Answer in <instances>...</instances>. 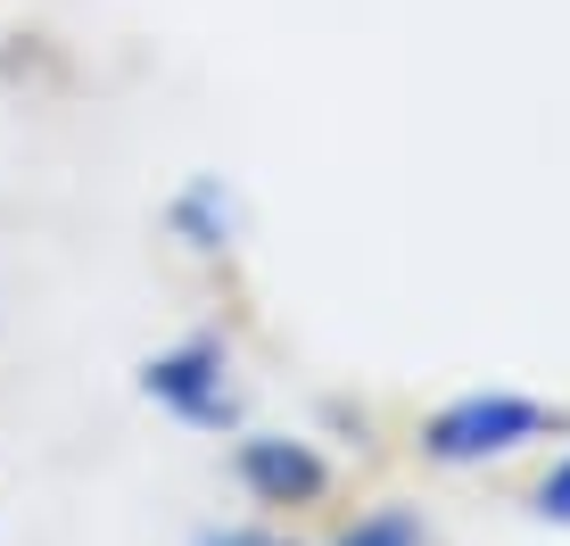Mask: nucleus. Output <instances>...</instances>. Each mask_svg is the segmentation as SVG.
Segmentation results:
<instances>
[{
  "label": "nucleus",
  "mask_w": 570,
  "mask_h": 546,
  "mask_svg": "<svg viewBox=\"0 0 570 546\" xmlns=\"http://www.w3.org/2000/svg\"><path fill=\"white\" fill-rule=\"evenodd\" d=\"M562 415L546 398H521V389H463V398H446L439 415L422 422V456L446 464V472H463V464H497L513 456L529 439H554Z\"/></svg>",
  "instance_id": "obj_1"
},
{
  "label": "nucleus",
  "mask_w": 570,
  "mask_h": 546,
  "mask_svg": "<svg viewBox=\"0 0 570 546\" xmlns=\"http://www.w3.org/2000/svg\"><path fill=\"white\" fill-rule=\"evenodd\" d=\"M141 398L166 406L174 422H190V431H232L240 422V381H232V348L215 340V331H190V340L157 348L141 364Z\"/></svg>",
  "instance_id": "obj_2"
},
{
  "label": "nucleus",
  "mask_w": 570,
  "mask_h": 546,
  "mask_svg": "<svg viewBox=\"0 0 570 546\" xmlns=\"http://www.w3.org/2000/svg\"><path fill=\"white\" fill-rule=\"evenodd\" d=\"M232 472L257 505H314L331 489V464L314 456V439H289V431H248L232 447Z\"/></svg>",
  "instance_id": "obj_3"
},
{
  "label": "nucleus",
  "mask_w": 570,
  "mask_h": 546,
  "mask_svg": "<svg viewBox=\"0 0 570 546\" xmlns=\"http://www.w3.org/2000/svg\"><path fill=\"white\" fill-rule=\"evenodd\" d=\"M166 224L183 232L199 257H224L232 248V232H240V207H232V191H224V174H190L183 191H174V207H166Z\"/></svg>",
  "instance_id": "obj_4"
},
{
  "label": "nucleus",
  "mask_w": 570,
  "mask_h": 546,
  "mask_svg": "<svg viewBox=\"0 0 570 546\" xmlns=\"http://www.w3.org/2000/svg\"><path fill=\"white\" fill-rule=\"evenodd\" d=\"M331 546H430V530H422V514H405V505H381V514L347 521Z\"/></svg>",
  "instance_id": "obj_5"
},
{
  "label": "nucleus",
  "mask_w": 570,
  "mask_h": 546,
  "mask_svg": "<svg viewBox=\"0 0 570 546\" xmlns=\"http://www.w3.org/2000/svg\"><path fill=\"white\" fill-rule=\"evenodd\" d=\"M529 505H538V521H554V530H570V456H562L554 472L538 480V497H529Z\"/></svg>",
  "instance_id": "obj_6"
},
{
  "label": "nucleus",
  "mask_w": 570,
  "mask_h": 546,
  "mask_svg": "<svg viewBox=\"0 0 570 546\" xmlns=\"http://www.w3.org/2000/svg\"><path fill=\"white\" fill-rule=\"evenodd\" d=\"M190 546H289V538L265 530V521H215V530H199Z\"/></svg>",
  "instance_id": "obj_7"
}]
</instances>
